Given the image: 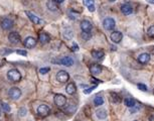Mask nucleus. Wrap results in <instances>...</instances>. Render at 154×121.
Listing matches in <instances>:
<instances>
[{"mask_svg": "<svg viewBox=\"0 0 154 121\" xmlns=\"http://www.w3.org/2000/svg\"><path fill=\"white\" fill-rule=\"evenodd\" d=\"M7 78L11 82H18L21 79V74L16 69H11L7 72Z\"/></svg>", "mask_w": 154, "mask_h": 121, "instance_id": "1", "label": "nucleus"}, {"mask_svg": "<svg viewBox=\"0 0 154 121\" xmlns=\"http://www.w3.org/2000/svg\"><path fill=\"white\" fill-rule=\"evenodd\" d=\"M53 101H55V104L59 107H63V106L66 105V96H64L63 94H57L53 98Z\"/></svg>", "mask_w": 154, "mask_h": 121, "instance_id": "2", "label": "nucleus"}, {"mask_svg": "<svg viewBox=\"0 0 154 121\" xmlns=\"http://www.w3.org/2000/svg\"><path fill=\"white\" fill-rule=\"evenodd\" d=\"M103 26L104 28L107 29V30H112V29H114V27L116 26V22L111 17L105 18L103 21Z\"/></svg>", "mask_w": 154, "mask_h": 121, "instance_id": "3", "label": "nucleus"}, {"mask_svg": "<svg viewBox=\"0 0 154 121\" xmlns=\"http://www.w3.org/2000/svg\"><path fill=\"white\" fill-rule=\"evenodd\" d=\"M68 79H70V75H68V72H66V71H64V70L57 72V80L60 82V83H66V82L68 81Z\"/></svg>", "mask_w": 154, "mask_h": 121, "instance_id": "4", "label": "nucleus"}, {"mask_svg": "<svg viewBox=\"0 0 154 121\" xmlns=\"http://www.w3.org/2000/svg\"><path fill=\"white\" fill-rule=\"evenodd\" d=\"M26 15L28 16V18L30 19L31 22H33V24H44V20H42L41 18H39L38 16H36L35 14H33L30 11H25Z\"/></svg>", "mask_w": 154, "mask_h": 121, "instance_id": "5", "label": "nucleus"}, {"mask_svg": "<svg viewBox=\"0 0 154 121\" xmlns=\"http://www.w3.org/2000/svg\"><path fill=\"white\" fill-rule=\"evenodd\" d=\"M9 97L13 100L19 99L20 97H21V91H20V89L17 88V87L11 88L10 90H9Z\"/></svg>", "mask_w": 154, "mask_h": 121, "instance_id": "6", "label": "nucleus"}, {"mask_svg": "<svg viewBox=\"0 0 154 121\" xmlns=\"http://www.w3.org/2000/svg\"><path fill=\"white\" fill-rule=\"evenodd\" d=\"M49 111H51V109H49V106L45 105V104H41V105H39L38 107V113L42 117L47 116L49 113Z\"/></svg>", "mask_w": 154, "mask_h": 121, "instance_id": "7", "label": "nucleus"}, {"mask_svg": "<svg viewBox=\"0 0 154 121\" xmlns=\"http://www.w3.org/2000/svg\"><path fill=\"white\" fill-rule=\"evenodd\" d=\"M36 42H38V40H35L34 38H32V36H27L24 40V42H23V44H24L25 48H31L36 46Z\"/></svg>", "mask_w": 154, "mask_h": 121, "instance_id": "8", "label": "nucleus"}, {"mask_svg": "<svg viewBox=\"0 0 154 121\" xmlns=\"http://www.w3.org/2000/svg\"><path fill=\"white\" fill-rule=\"evenodd\" d=\"M8 40L12 44H17L20 42L21 38L17 32H10V34L8 35Z\"/></svg>", "mask_w": 154, "mask_h": 121, "instance_id": "9", "label": "nucleus"}, {"mask_svg": "<svg viewBox=\"0 0 154 121\" xmlns=\"http://www.w3.org/2000/svg\"><path fill=\"white\" fill-rule=\"evenodd\" d=\"M123 38V34L120 31H113L111 33V40L115 44H119Z\"/></svg>", "mask_w": 154, "mask_h": 121, "instance_id": "10", "label": "nucleus"}, {"mask_svg": "<svg viewBox=\"0 0 154 121\" xmlns=\"http://www.w3.org/2000/svg\"><path fill=\"white\" fill-rule=\"evenodd\" d=\"M1 26H2L3 29L5 30H9L13 27V21L10 19V18H4V19L1 21Z\"/></svg>", "mask_w": 154, "mask_h": 121, "instance_id": "11", "label": "nucleus"}, {"mask_svg": "<svg viewBox=\"0 0 154 121\" xmlns=\"http://www.w3.org/2000/svg\"><path fill=\"white\" fill-rule=\"evenodd\" d=\"M92 27H93L92 23H91L89 20L85 19L81 22V28L84 32H90V31L92 30Z\"/></svg>", "mask_w": 154, "mask_h": 121, "instance_id": "12", "label": "nucleus"}, {"mask_svg": "<svg viewBox=\"0 0 154 121\" xmlns=\"http://www.w3.org/2000/svg\"><path fill=\"white\" fill-rule=\"evenodd\" d=\"M59 63H60L61 65H63V66L70 67L74 65V60L73 58H70V57H64L59 61Z\"/></svg>", "mask_w": 154, "mask_h": 121, "instance_id": "13", "label": "nucleus"}, {"mask_svg": "<svg viewBox=\"0 0 154 121\" xmlns=\"http://www.w3.org/2000/svg\"><path fill=\"white\" fill-rule=\"evenodd\" d=\"M137 60H138V62L140 63V64H147L150 61V55L147 53H143L138 56Z\"/></svg>", "mask_w": 154, "mask_h": 121, "instance_id": "14", "label": "nucleus"}, {"mask_svg": "<svg viewBox=\"0 0 154 121\" xmlns=\"http://www.w3.org/2000/svg\"><path fill=\"white\" fill-rule=\"evenodd\" d=\"M132 11H133V8L129 3H125V4H123L121 6V12L124 15H129V14L132 13Z\"/></svg>", "mask_w": 154, "mask_h": 121, "instance_id": "15", "label": "nucleus"}, {"mask_svg": "<svg viewBox=\"0 0 154 121\" xmlns=\"http://www.w3.org/2000/svg\"><path fill=\"white\" fill-rule=\"evenodd\" d=\"M38 40H39V42L41 44H47V42H49L51 38H49V35L47 34V33L40 32L39 34H38Z\"/></svg>", "mask_w": 154, "mask_h": 121, "instance_id": "16", "label": "nucleus"}, {"mask_svg": "<svg viewBox=\"0 0 154 121\" xmlns=\"http://www.w3.org/2000/svg\"><path fill=\"white\" fill-rule=\"evenodd\" d=\"M90 72L93 75H99L102 73V67L98 64H92L90 66Z\"/></svg>", "mask_w": 154, "mask_h": 121, "instance_id": "17", "label": "nucleus"}, {"mask_svg": "<svg viewBox=\"0 0 154 121\" xmlns=\"http://www.w3.org/2000/svg\"><path fill=\"white\" fill-rule=\"evenodd\" d=\"M104 56H105V53L101 50H96V51L92 52V57L96 60H102Z\"/></svg>", "mask_w": 154, "mask_h": 121, "instance_id": "18", "label": "nucleus"}, {"mask_svg": "<svg viewBox=\"0 0 154 121\" xmlns=\"http://www.w3.org/2000/svg\"><path fill=\"white\" fill-rule=\"evenodd\" d=\"M83 2H84V4L88 7V9H89V11H90V12H94V11H95L94 0H83Z\"/></svg>", "mask_w": 154, "mask_h": 121, "instance_id": "19", "label": "nucleus"}, {"mask_svg": "<svg viewBox=\"0 0 154 121\" xmlns=\"http://www.w3.org/2000/svg\"><path fill=\"white\" fill-rule=\"evenodd\" d=\"M66 91L68 94L73 95V94H75L76 91H77V87H76V85L74 83H70V84H68V86H66Z\"/></svg>", "mask_w": 154, "mask_h": 121, "instance_id": "20", "label": "nucleus"}, {"mask_svg": "<svg viewBox=\"0 0 154 121\" xmlns=\"http://www.w3.org/2000/svg\"><path fill=\"white\" fill-rule=\"evenodd\" d=\"M46 6H47V8L49 9L51 11H57V3L55 2L53 0H49L47 2H46Z\"/></svg>", "mask_w": 154, "mask_h": 121, "instance_id": "21", "label": "nucleus"}, {"mask_svg": "<svg viewBox=\"0 0 154 121\" xmlns=\"http://www.w3.org/2000/svg\"><path fill=\"white\" fill-rule=\"evenodd\" d=\"M96 115L99 119H106L107 116H108V113H107V110L106 109H99L96 112Z\"/></svg>", "mask_w": 154, "mask_h": 121, "instance_id": "22", "label": "nucleus"}, {"mask_svg": "<svg viewBox=\"0 0 154 121\" xmlns=\"http://www.w3.org/2000/svg\"><path fill=\"white\" fill-rule=\"evenodd\" d=\"M124 103H125V105L129 108H131V107H133V106L136 105V102H135V100L132 99V98H126L125 101H124Z\"/></svg>", "mask_w": 154, "mask_h": 121, "instance_id": "23", "label": "nucleus"}, {"mask_svg": "<svg viewBox=\"0 0 154 121\" xmlns=\"http://www.w3.org/2000/svg\"><path fill=\"white\" fill-rule=\"evenodd\" d=\"M104 103V99H103V97L102 96H96L95 97V99H94V104L96 106H101L103 105Z\"/></svg>", "mask_w": 154, "mask_h": 121, "instance_id": "24", "label": "nucleus"}, {"mask_svg": "<svg viewBox=\"0 0 154 121\" xmlns=\"http://www.w3.org/2000/svg\"><path fill=\"white\" fill-rule=\"evenodd\" d=\"M111 99H112V101L114 102V103H119V102L121 101L120 96L118 94H116V93H111Z\"/></svg>", "mask_w": 154, "mask_h": 121, "instance_id": "25", "label": "nucleus"}, {"mask_svg": "<svg viewBox=\"0 0 154 121\" xmlns=\"http://www.w3.org/2000/svg\"><path fill=\"white\" fill-rule=\"evenodd\" d=\"M64 35L66 36V38H68V40H70V38H73V30L70 28H66V31H64Z\"/></svg>", "mask_w": 154, "mask_h": 121, "instance_id": "26", "label": "nucleus"}, {"mask_svg": "<svg viewBox=\"0 0 154 121\" xmlns=\"http://www.w3.org/2000/svg\"><path fill=\"white\" fill-rule=\"evenodd\" d=\"M139 110H140V106L135 105V106H133V107L130 108V113H136V112H138Z\"/></svg>", "mask_w": 154, "mask_h": 121, "instance_id": "27", "label": "nucleus"}, {"mask_svg": "<svg viewBox=\"0 0 154 121\" xmlns=\"http://www.w3.org/2000/svg\"><path fill=\"white\" fill-rule=\"evenodd\" d=\"M147 33L150 38H154V25H152V26H150L149 28H148Z\"/></svg>", "mask_w": 154, "mask_h": 121, "instance_id": "28", "label": "nucleus"}, {"mask_svg": "<svg viewBox=\"0 0 154 121\" xmlns=\"http://www.w3.org/2000/svg\"><path fill=\"white\" fill-rule=\"evenodd\" d=\"M137 87H138L139 90L143 91V92H146V91H147V87H146V85H144V84L139 83L138 85H137Z\"/></svg>", "mask_w": 154, "mask_h": 121, "instance_id": "29", "label": "nucleus"}, {"mask_svg": "<svg viewBox=\"0 0 154 121\" xmlns=\"http://www.w3.org/2000/svg\"><path fill=\"white\" fill-rule=\"evenodd\" d=\"M1 106H2V109H3V110L6 111V112H9V111L11 110V109H10V106H9L7 103H2V104H1Z\"/></svg>", "mask_w": 154, "mask_h": 121, "instance_id": "30", "label": "nucleus"}, {"mask_svg": "<svg viewBox=\"0 0 154 121\" xmlns=\"http://www.w3.org/2000/svg\"><path fill=\"white\" fill-rule=\"evenodd\" d=\"M49 71H51V69L46 67V68H41V69H40L39 73L41 74V75H45V74H47V73L49 72Z\"/></svg>", "mask_w": 154, "mask_h": 121, "instance_id": "31", "label": "nucleus"}, {"mask_svg": "<svg viewBox=\"0 0 154 121\" xmlns=\"http://www.w3.org/2000/svg\"><path fill=\"white\" fill-rule=\"evenodd\" d=\"M96 88V86H94V87H90V88H87V89H85L84 90V93L85 94H90L91 92H92L94 89Z\"/></svg>", "mask_w": 154, "mask_h": 121, "instance_id": "32", "label": "nucleus"}, {"mask_svg": "<svg viewBox=\"0 0 154 121\" xmlns=\"http://www.w3.org/2000/svg\"><path fill=\"white\" fill-rule=\"evenodd\" d=\"M83 38H84V40H89V38H91V34H90V32H83Z\"/></svg>", "mask_w": 154, "mask_h": 121, "instance_id": "33", "label": "nucleus"}, {"mask_svg": "<svg viewBox=\"0 0 154 121\" xmlns=\"http://www.w3.org/2000/svg\"><path fill=\"white\" fill-rule=\"evenodd\" d=\"M16 53H17L18 55H21V56H27V52L22 51V50H18V51H16Z\"/></svg>", "mask_w": 154, "mask_h": 121, "instance_id": "34", "label": "nucleus"}, {"mask_svg": "<svg viewBox=\"0 0 154 121\" xmlns=\"http://www.w3.org/2000/svg\"><path fill=\"white\" fill-rule=\"evenodd\" d=\"M19 113H20V116H24V115H26V109H25V108H21Z\"/></svg>", "mask_w": 154, "mask_h": 121, "instance_id": "35", "label": "nucleus"}, {"mask_svg": "<svg viewBox=\"0 0 154 121\" xmlns=\"http://www.w3.org/2000/svg\"><path fill=\"white\" fill-rule=\"evenodd\" d=\"M72 50H73L74 52H78L79 51V46H78L77 44H74L73 46H72Z\"/></svg>", "mask_w": 154, "mask_h": 121, "instance_id": "36", "label": "nucleus"}, {"mask_svg": "<svg viewBox=\"0 0 154 121\" xmlns=\"http://www.w3.org/2000/svg\"><path fill=\"white\" fill-rule=\"evenodd\" d=\"M53 1H55V2H57V4H59V3H63L64 0H53Z\"/></svg>", "mask_w": 154, "mask_h": 121, "instance_id": "37", "label": "nucleus"}, {"mask_svg": "<svg viewBox=\"0 0 154 121\" xmlns=\"http://www.w3.org/2000/svg\"><path fill=\"white\" fill-rule=\"evenodd\" d=\"M147 1L149 3H151V4H154V0H147Z\"/></svg>", "mask_w": 154, "mask_h": 121, "instance_id": "38", "label": "nucleus"}, {"mask_svg": "<svg viewBox=\"0 0 154 121\" xmlns=\"http://www.w3.org/2000/svg\"><path fill=\"white\" fill-rule=\"evenodd\" d=\"M135 121H140V120H135Z\"/></svg>", "mask_w": 154, "mask_h": 121, "instance_id": "39", "label": "nucleus"}, {"mask_svg": "<svg viewBox=\"0 0 154 121\" xmlns=\"http://www.w3.org/2000/svg\"><path fill=\"white\" fill-rule=\"evenodd\" d=\"M29 121H32V120H29Z\"/></svg>", "mask_w": 154, "mask_h": 121, "instance_id": "40", "label": "nucleus"}, {"mask_svg": "<svg viewBox=\"0 0 154 121\" xmlns=\"http://www.w3.org/2000/svg\"><path fill=\"white\" fill-rule=\"evenodd\" d=\"M0 114H1V113H0Z\"/></svg>", "mask_w": 154, "mask_h": 121, "instance_id": "41", "label": "nucleus"}]
</instances>
